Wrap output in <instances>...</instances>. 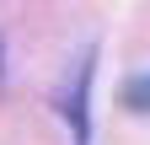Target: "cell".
<instances>
[{
  "label": "cell",
  "instance_id": "cell-1",
  "mask_svg": "<svg viewBox=\"0 0 150 145\" xmlns=\"http://www.w3.org/2000/svg\"><path fill=\"white\" fill-rule=\"evenodd\" d=\"M86 92H91V54H86V59H75V70H70V86H64V97H59L64 118H70V129H75V145H91V118H86Z\"/></svg>",
  "mask_w": 150,
  "mask_h": 145
},
{
  "label": "cell",
  "instance_id": "cell-2",
  "mask_svg": "<svg viewBox=\"0 0 150 145\" xmlns=\"http://www.w3.org/2000/svg\"><path fill=\"white\" fill-rule=\"evenodd\" d=\"M123 107L129 113H150V75H129L123 81Z\"/></svg>",
  "mask_w": 150,
  "mask_h": 145
}]
</instances>
